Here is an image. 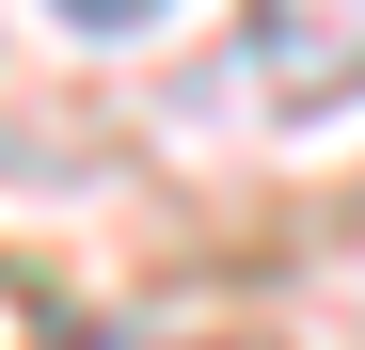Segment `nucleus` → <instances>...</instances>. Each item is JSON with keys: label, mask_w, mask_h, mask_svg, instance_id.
Segmentation results:
<instances>
[{"label": "nucleus", "mask_w": 365, "mask_h": 350, "mask_svg": "<svg viewBox=\"0 0 365 350\" xmlns=\"http://www.w3.org/2000/svg\"><path fill=\"white\" fill-rule=\"evenodd\" d=\"M255 48H270V96H334L365 80V0H255Z\"/></svg>", "instance_id": "f257e3e1"}, {"label": "nucleus", "mask_w": 365, "mask_h": 350, "mask_svg": "<svg viewBox=\"0 0 365 350\" xmlns=\"http://www.w3.org/2000/svg\"><path fill=\"white\" fill-rule=\"evenodd\" d=\"M64 16H80V32H143L159 0H64Z\"/></svg>", "instance_id": "f03ea898"}]
</instances>
